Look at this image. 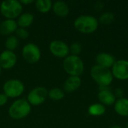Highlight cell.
Returning a JSON list of instances; mask_svg holds the SVG:
<instances>
[{
  "label": "cell",
  "mask_w": 128,
  "mask_h": 128,
  "mask_svg": "<svg viewBox=\"0 0 128 128\" xmlns=\"http://www.w3.org/2000/svg\"><path fill=\"white\" fill-rule=\"evenodd\" d=\"M99 25L98 20L92 15H81L74 22V28L83 34H91L94 32Z\"/></svg>",
  "instance_id": "cell-1"
},
{
  "label": "cell",
  "mask_w": 128,
  "mask_h": 128,
  "mask_svg": "<svg viewBox=\"0 0 128 128\" xmlns=\"http://www.w3.org/2000/svg\"><path fill=\"white\" fill-rule=\"evenodd\" d=\"M90 75L99 86H109L113 81L112 71L98 64L92 68Z\"/></svg>",
  "instance_id": "cell-2"
},
{
  "label": "cell",
  "mask_w": 128,
  "mask_h": 128,
  "mask_svg": "<svg viewBox=\"0 0 128 128\" xmlns=\"http://www.w3.org/2000/svg\"><path fill=\"white\" fill-rule=\"evenodd\" d=\"M31 105L26 99L16 100L8 110L10 117L14 120H20L28 116L31 112Z\"/></svg>",
  "instance_id": "cell-3"
},
{
  "label": "cell",
  "mask_w": 128,
  "mask_h": 128,
  "mask_svg": "<svg viewBox=\"0 0 128 128\" xmlns=\"http://www.w3.org/2000/svg\"><path fill=\"white\" fill-rule=\"evenodd\" d=\"M23 5L20 1L6 0L3 1L0 4V12L6 19L14 20L22 14Z\"/></svg>",
  "instance_id": "cell-4"
},
{
  "label": "cell",
  "mask_w": 128,
  "mask_h": 128,
  "mask_svg": "<svg viewBox=\"0 0 128 128\" xmlns=\"http://www.w3.org/2000/svg\"><path fill=\"white\" fill-rule=\"evenodd\" d=\"M63 68L70 76H80L84 71V63L79 56L69 55L63 61Z\"/></svg>",
  "instance_id": "cell-5"
},
{
  "label": "cell",
  "mask_w": 128,
  "mask_h": 128,
  "mask_svg": "<svg viewBox=\"0 0 128 128\" xmlns=\"http://www.w3.org/2000/svg\"><path fill=\"white\" fill-rule=\"evenodd\" d=\"M25 90L24 84L18 80L11 79L6 81L3 85L4 94L10 98H16L22 94Z\"/></svg>",
  "instance_id": "cell-6"
},
{
  "label": "cell",
  "mask_w": 128,
  "mask_h": 128,
  "mask_svg": "<svg viewBox=\"0 0 128 128\" xmlns=\"http://www.w3.org/2000/svg\"><path fill=\"white\" fill-rule=\"evenodd\" d=\"M48 98V91L46 88L38 86L32 89L27 96V101L30 105L39 106L44 104Z\"/></svg>",
  "instance_id": "cell-7"
},
{
  "label": "cell",
  "mask_w": 128,
  "mask_h": 128,
  "mask_svg": "<svg viewBox=\"0 0 128 128\" xmlns=\"http://www.w3.org/2000/svg\"><path fill=\"white\" fill-rule=\"evenodd\" d=\"M22 56L27 62L34 64L40 59L41 52L38 46L33 43H28L23 46Z\"/></svg>",
  "instance_id": "cell-8"
},
{
  "label": "cell",
  "mask_w": 128,
  "mask_h": 128,
  "mask_svg": "<svg viewBox=\"0 0 128 128\" xmlns=\"http://www.w3.org/2000/svg\"><path fill=\"white\" fill-rule=\"evenodd\" d=\"M50 51L56 57L65 58L69 56L70 49L68 44L60 40H55L50 44Z\"/></svg>",
  "instance_id": "cell-9"
},
{
  "label": "cell",
  "mask_w": 128,
  "mask_h": 128,
  "mask_svg": "<svg viewBox=\"0 0 128 128\" xmlns=\"http://www.w3.org/2000/svg\"><path fill=\"white\" fill-rule=\"evenodd\" d=\"M111 71L113 77L118 80H128V61L124 59L116 61Z\"/></svg>",
  "instance_id": "cell-10"
},
{
  "label": "cell",
  "mask_w": 128,
  "mask_h": 128,
  "mask_svg": "<svg viewBox=\"0 0 128 128\" xmlns=\"http://www.w3.org/2000/svg\"><path fill=\"white\" fill-rule=\"evenodd\" d=\"M16 62V55L13 51L5 50L0 54V66L2 69H11L15 66Z\"/></svg>",
  "instance_id": "cell-11"
},
{
  "label": "cell",
  "mask_w": 128,
  "mask_h": 128,
  "mask_svg": "<svg viewBox=\"0 0 128 128\" xmlns=\"http://www.w3.org/2000/svg\"><path fill=\"white\" fill-rule=\"evenodd\" d=\"M96 62L98 65L110 69L112 68L113 64L116 62V59L110 53L100 52L96 56Z\"/></svg>",
  "instance_id": "cell-12"
},
{
  "label": "cell",
  "mask_w": 128,
  "mask_h": 128,
  "mask_svg": "<svg viewBox=\"0 0 128 128\" xmlns=\"http://www.w3.org/2000/svg\"><path fill=\"white\" fill-rule=\"evenodd\" d=\"M18 28L16 21L14 20L5 19L0 23V34L2 35H10Z\"/></svg>",
  "instance_id": "cell-13"
},
{
  "label": "cell",
  "mask_w": 128,
  "mask_h": 128,
  "mask_svg": "<svg viewBox=\"0 0 128 128\" xmlns=\"http://www.w3.org/2000/svg\"><path fill=\"white\" fill-rule=\"evenodd\" d=\"M82 80L80 76H70L64 83V90L66 92H74L81 86Z\"/></svg>",
  "instance_id": "cell-14"
},
{
  "label": "cell",
  "mask_w": 128,
  "mask_h": 128,
  "mask_svg": "<svg viewBox=\"0 0 128 128\" xmlns=\"http://www.w3.org/2000/svg\"><path fill=\"white\" fill-rule=\"evenodd\" d=\"M98 97L99 100L104 106L105 105L111 106L112 104H115V103L116 101V95L111 91H110V89L104 90V91H99Z\"/></svg>",
  "instance_id": "cell-15"
},
{
  "label": "cell",
  "mask_w": 128,
  "mask_h": 128,
  "mask_svg": "<svg viewBox=\"0 0 128 128\" xmlns=\"http://www.w3.org/2000/svg\"><path fill=\"white\" fill-rule=\"evenodd\" d=\"M116 112L123 117H128V99L121 98L117 100L114 104Z\"/></svg>",
  "instance_id": "cell-16"
},
{
  "label": "cell",
  "mask_w": 128,
  "mask_h": 128,
  "mask_svg": "<svg viewBox=\"0 0 128 128\" xmlns=\"http://www.w3.org/2000/svg\"><path fill=\"white\" fill-rule=\"evenodd\" d=\"M52 9L56 15L60 17H65L69 14L70 10L68 5L62 1H57L52 4Z\"/></svg>",
  "instance_id": "cell-17"
},
{
  "label": "cell",
  "mask_w": 128,
  "mask_h": 128,
  "mask_svg": "<svg viewBox=\"0 0 128 128\" xmlns=\"http://www.w3.org/2000/svg\"><path fill=\"white\" fill-rule=\"evenodd\" d=\"M34 21V15L31 13H22L17 19V25L20 28H27L30 26Z\"/></svg>",
  "instance_id": "cell-18"
},
{
  "label": "cell",
  "mask_w": 128,
  "mask_h": 128,
  "mask_svg": "<svg viewBox=\"0 0 128 128\" xmlns=\"http://www.w3.org/2000/svg\"><path fill=\"white\" fill-rule=\"evenodd\" d=\"M52 4L51 0H38L35 2V7L40 13L46 14L51 10Z\"/></svg>",
  "instance_id": "cell-19"
},
{
  "label": "cell",
  "mask_w": 128,
  "mask_h": 128,
  "mask_svg": "<svg viewBox=\"0 0 128 128\" xmlns=\"http://www.w3.org/2000/svg\"><path fill=\"white\" fill-rule=\"evenodd\" d=\"M89 115L93 116H103L106 112L105 106L102 104H94L89 106L88 110Z\"/></svg>",
  "instance_id": "cell-20"
},
{
  "label": "cell",
  "mask_w": 128,
  "mask_h": 128,
  "mask_svg": "<svg viewBox=\"0 0 128 128\" xmlns=\"http://www.w3.org/2000/svg\"><path fill=\"white\" fill-rule=\"evenodd\" d=\"M64 92L59 88H53L48 92V97L52 100H61L64 98Z\"/></svg>",
  "instance_id": "cell-21"
},
{
  "label": "cell",
  "mask_w": 128,
  "mask_h": 128,
  "mask_svg": "<svg viewBox=\"0 0 128 128\" xmlns=\"http://www.w3.org/2000/svg\"><path fill=\"white\" fill-rule=\"evenodd\" d=\"M19 45V40L16 36L10 35L7 38L5 41V47L7 50L13 51L16 49Z\"/></svg>",
  "instance_id": "cell-22"
},
{
  "label": "cell",
  "mask_w": 128,
  "mask_h": 128,
  "mask_svg": "<svg viewBox=\"0 0 128 128\" xmlns=\"http://www.w3.org/2000/svg\"><path fill=\"white\" fill-rule=\"evenodd\" d=\"M114 19H115L114 14L112 12L107 11V12H105V13L102 14L100 16L99 22L101 24H104V25H110L114 21Z\"/></svg>",
  "instance_id": "cell-23"
},
{
  "label": "cell",
  "mask_w": 128,
  "mask_h": 128,
  "mask_svg": "<svg viewBox=\"0 0 128 128\" xmlns=\"http://www.w3.org/2000/svg\"><path fill=\"white\" fill-rule=\"evenodd\" d=\"M69 49H70V52L71 53V55L79 56V55L80 54L82 51V45L79 42H74L70 45Z\"/></svg>",
  "instance_id": "cell-24"
},
{
  "label": "cell",
  "mask_w": 128,
  "mask_h": 128,
  "mask_svg": "<svg viewBox=\"0 0 128 128\" xmlns=\"http://www.w3.org/2000/svg\"><path fill=\"white\" fill-rule=\"evenodd\" d=\"M15 33H16V37L17 38H20V39H26L28 38V35H29L28 32L26 28H20V27L17 28Z\"/></svg>",
  "instance_id": "cell-25"
},
{
  "label": "cell",
  "mask_w": 128,
  "mask_h": 128,
  "mask_svg": "<svg viewBox=\"0 0 128 128\" xmlns=\"http://www.w3.org/2000/svg\"><path fill=\"white\" fill-rule=\"evenodd\" d=\"M8 98L4 93L0 94V106L5 105L6 103L8 102Z\"/></svg>",
  "instance_id": "cell-26"
},
{
  "label": "cell",
  "mask_w": 128,
  "mask_h": 128,
  "mask_svg": "<svg viewBox=\"0 0 128 128\" xmlns=\"http://www.w3.org/2000/svg\"><path fill=\"white\" fill-rule=\"evenodd\" d=\"M20 3L23 5V4H32L33 2H34L33 0H21L20 1Z\"/></svg>",
  "instance_id": "cell-27"
},
{
  "label": "cell",
  "mask_w": 128,
  "mask_h": 128,
  "mask_svg": "<svg viewBox=\"0 0 128 128\" xmlns=\"http://www.w3.org/2000/svg\"><path fill=\"white\" fill-rule=\"evenodd\" d=\"M111 128H122L121 126H119V125H113L112 127Z\"/></svg>",
  "instance_id": "cell-28"
},
{
  "label": "cell",
  "mask_w": 128,
  "mask_h": 128,
  "mask_svg": "<svg viewBox=\"0 0 128 128\" xmlns=\"http://www.w3.org/2000/svg\"><path fill=\"white\" fill-rule=\"evenodd\" d=\"M125 128H128V122H127V124H126V126H125Z\"/></svg>",
  "instance_id": "cell-29"
},
{
  "label": "cell",
  "mask_w": 128,
  "mask_h": 128,
  "mask_svg": "<svg viewBox=\"0 0 128 128\" xmlns=\"http://www.w3.org/2000/svg\"><path fill=\"white\" fill-rule=\"evenodd\" d=\"M1 73H2V68H1V66H0V75H1Z\"/></svg>",
  "instance_id": "cell-30"
}]
</instances>
